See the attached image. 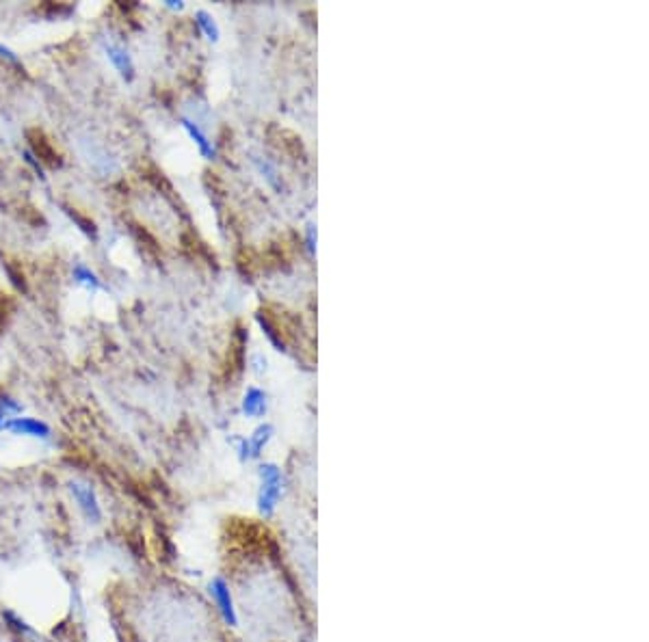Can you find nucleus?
I'll use <instances>...</instances> for the list:
<instances>
[{
    "label": "nucleus",
    "mask_w": 649,
    "mask_h": 642,
    "mask_svg": "<svg viewBox=\"0 0 649 642\" xmlns=\"http://www.w3.org/2000/svg\"><path fill=\"white\" fill-rule=\"evenodd\" d=\"M260 487H258V513L262 517H273L284 495V474L275 463H262L258 467Z\"/></svg>",
    "instance_id": "1"
},
{
    "label": "nucleus",
    "mask_w": 649,
    "mask_h": 642,
    "mask_svg": "<svg viewBox=\"0 0 649 642\" xmlns=\"http://www.w3.org/2000/svg\"><path fill=\"white\" fill-rule=\"evenodd\" d=\"M67 491H70V497L76 506V511L81 513V517L89 523V526H102L105 523V506H102V499L95 491V487L87 480H72L67 485Z\"/></svg>",
    "instance_id": "2"
},
{
    "label": "nucleus",
    "mask_w": 649,
    "mask_h": 642,
    "mask_svg": "<svg viewBox=\"0 0 649 642\" xmlns=\"http://www.w3.org/2000/svg\"><path fill=\"white\" fill-rule=\"evenodd\" d=\"M208 595L217 607L219 617L223 619L225 625L230 627H236L238 625V612H236V603H234V597H232V588L227 584L225 578L217 576L208 582Z\"/></svg>",
    "instance_id": "3"
},
{
    "label": "nucleus",
    "mask_w": 649,
    "mask_h": 642,
    "mask_svg": "<svg viewBox=\"0 0 649 642\" xmlns=\"http://www.w3.org/2000/svg\"><path fill=\"white\" fill-rule=\"evenodd\" d=\"M3 430H7L13 437H28V439H40V442H48L52 437V428L48 422L40 420V418H30V416H16L9 418L3 426Z\"/></svg>",
    "instance_id": "4"
},
{
    "label": "nucleus",
    "mask_w": 649,
    "mask_h": 642,
    "mask_svg": "<svg viewBox=\"0 0 649 642\" xmlns=\"http://www.w3.org/2000/svg\"><path fill=\"white\" fill-rule=\"evenodd\" d=\"M273 432H275V428H273L270 424H260L247 439H238V444H236L238 459H241L243 463L251 461V459H258L273 439Z\"/></svg>",
    "instance_id": "5"
},
{
    "label": "nucleus",
    "mask_w": 649,
    "mask_h": 642,
    "mask_svg": "<svg viewBox=\"0 0 649 642\" xmlns=\"http://www.w3.org/2000/svg\"><path fill=\"white\" fill-rule=\"evenodd\" d=\"M105 52H107L109 63L117 70V74H119L126 83H132V80H134V61H132L130 52H128L121 44H117V42H113V40L105 42Z\"/></svg>",
    "instance_id": "6"
},
{
    "label": "nucleus",
    "mask_w": 649,
    "mask_h": 642,
    "mask_svg": "<svg viewBox=\"0 0 649 642\" xmlns=\"http://www.w3.org/2000/svg\"><path fill=\"white\" fill-rule=\"evenodd\" d=\"M180 121H182V128L186 130V134L191 137V141L197 145L199 154H201L203 158H206V160H213V158L217 156V150H215L213 141L208 139V134L203 132V130L199 128V123L193 121L191 117H180Z\"/></svg>",
    "instance_id": "7"
},
{
    "label": "nucleus",
    "mask_w": 649,
    "mask_h": 642,
    "mask_svg": "<svg viewBox=\"0 0 649 642\" xmlns=\"http://www.w3.org/2000/svg\"><path fill=\"white\" fill-rule=\"evenodd\" d=\"M72 279H74L81 288H85L87 292H91V294H95V292H100L102 288H105V284H102L100 275L95 273V270H93L91 266H87L85 262H76V264L72 266Z\"/></svg>",
    "instance_id": "8"
},
{
    "label": "nucleus",
    "mask_w": 649,
    "mask_h": 642,
    "mask_svg": "<svg viewBox=\"0 0 649 642\" xmlns=\"http://www.w3.org/2000/svg\"><path fill=\"white\" fill-rule=\"evenodd\" d=\"M266 394L260 387H249L243 396L241 409L247 418H262L266 413Z\"/></svg>",
    "instance_id": "9"
},
{
    "label": "nucleus",
    "mask_w": 649,
    "mask_h": 642,
    "mask_svg": "<svg viewBox=\"0 0 649 642\" xmlns=\"http://www.w3.org/2000/svg\"><path fill=\"white\" fill-rule=\"evenodd\" d=\"M3 619H5V627H7L16 638L26 640V638L37 636V629L32 627L24 617H20L18 612H13V610H5V612H3Z\"/></svg>",
    "instance_id": "10"
},
{
    "label": "nucleus",
    "mask_w": 649,
    "mask_h": 642,
    "mask_svg": "<svg viewBox=\"0 0 649 642\" xmlns=\"http://www.w3.org/2000/svg\"><path fill=\"white\" fill-rule=\"evenodd\" d=\"M32 154H35L37 158H40V162L44 164H50V166H61V158H59V154H54L52 152V147L48 145V141L44 139V134L40 132V139L37 141H30V147H28Z\"/></svg>",
    "instance_id": "11"
},
{
    "label": "nucleus",
    "mask_w": 649,
    "mask_h": 642,
    "mask_svg": "<svg viewBox=\"0 0 649 642\" xmlns=\"http://www.w3.org/2000/svg\"><path fill=\"white\" fill-rule=\"evenodd\" d=\"M24 413V407L22 402H18L13 396L9 394H0V430H3L5 422L9 418H16V416H22Z\"/></svg>",
    "instance_id": "12"
},
{
    "label": "nucleus",
    "mask_w": 649,
    "mask_h": 642,
    "mask_svg": "<svg viewBox=\"0 0 649 642\" xmlns=\"http://www.w3.org/2000/svg\"><path fill=\"white\" fill-rule=\"evenodd\" d=\"M195 22H197V26L201 28V32L206 35L210 42H217L219 40V26H217V22H215V18L208 13V11H197L195 13Z\"/></svg>",
    "instance_id": "13"
},
{
    "label": "nucleus",
    "mask_w": 649,
    "mask_h": 642,
    "mask_svg": "<svg viewBox=\"0 0 649 642\" xmlns=\"http://www.w3.org/2000/svg\"><path fill=\"white\" fill-rule=\"evenodd\" d=\"M22 158H24V162H26V164L32 169V171L37 174V178L46 180V169H44V164L40 162V158H37L35 154H32L28 147H24V150H22Z\"/></svg>",
    "instance_id": "14"
},
{
    "label": "nucleus",
    "mask_w": 649,
    "mask_h": 642,
    "mask_svg": "<svg viewBox=\"0 0 649 642\" xmlns=\"http://www.w3.org/2000/svg\"><path fill=\"white\" fill-rule=\"evenodd\" d=\"M70 214H72V219H74V221L81 225V229H83L87 236H93V238H95V236H97V227H95V223H93V221H89V219L81 217L78 212H70Z\"/></svg>",
    "instance_id": "15"
},
{
    "label": "nucleus",
    "mask_w": 649,
    "mask_h": 642,
    "mask_svg": "<svg viewBox=\"0 0 649 642\" xmlns=\"http://www.w3.org/2000/svg\"><path fill=\"white\" fill-rule=\"evenodd\" d=\"M0 59H5V61H9V63H13V65H20V63H22V59H20L9 46H5V44H0Z\"/></svg>",
    "instance_id": "16"
},
{
    "label": "nucleus",
    "mask_w": 649,
    "mask_h": 642,
    "mask_svg": "<svg viewBox=\"0 0 649 642\" xmlns=\"http://www.w3.org/2000/svg\"><path fill=\"white\" fill-rule=\"evenodd\" d=\"M165 5H167L169 9H174V11H182V9H184V3H178V0H167Z\"/></svg>",
    "instance_id": "17"
},
{
    "label": "nucleus",
    "mask_w": 649,
    "mask_h": 642,
    "mask_svg": "<svg viewBox=\"0 0 649 642\" xmlns=\"http://www.w3.org/2000/svg\"><path fill=\"white\" fill-rule=\"evenodd\" d=\"M0 642H20V640H13V638H0Z\"/></svg>",
    "instance_id": "18"
}]
</instances>
